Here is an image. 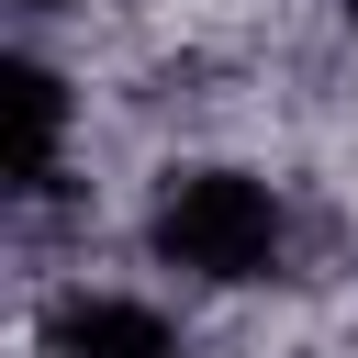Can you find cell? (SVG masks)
Listing matches in <instances>:
<instances>
[{"label":"cell","mask_w":358,"mask_h":358,"mask_svg":"<svg viewBox=\"0 0 358 358\" xmlns=\"http://www.w3.org/2000/svg\"><path fill=\"white\" fill-rule=\"evenodd\" d=\"M145 257L190 291H257L291 257V201L246 157H179L145 190Z\"/></svg>","instance_id":"6da1fadb"},{"label":"cell","mask_w":358,"mask_h":358,"mask_svg":"<svg viewBox=\"0 0 358 358\" xmlns=\"http://www.w3.org/2000/svg\"><path fill=\"white\" fill-rule=\"evenodd\" d=\"M34 358H179V324H168V302H145V291H56L45 302V324H34Z\"/></svg>","instance_id":"7a4b0ae2"},{"label":"cell","mask_w":358,"mask_h":358,"mask_svg":"<svg viewBox=\"0 0 358 358\" xmlns=\"http://www.w3.org/2000/svg\"><path fill=\"white\" fill-rule=\"evenodd\" d=\"M11 112H22V134H11V201L34 213V201H56V179H67V78L45 67V56H11Z\"/></svg>","instance_id":"3957f363"},{"label":"cell","mask_w":358,"mask_h":358,"mask_svg":"<svg viewBox=\"0 0 358 358\" xmlns=\"http://www.w3.org/2000/svg\"><path fill=\"white\" fill-rule=\"evenodd\" d=\"M11 11H34V22H45V11H78V0H11Z\"/></svg>","instance_id":"277c9868"},{"label":"cell","mask_w":358,"mask_h":358,"mask_svg":"<svg viewBox=\"0 0 358 358\" xmlns=\"http://www.w3.org/2000/svg\"><path fill=\"white\" fill-rule=\"evenodd\" d=\"M336 22H347V34H358V0H336Z\"/></svg>","instance_id":"5b68a950"}]
</instances>
